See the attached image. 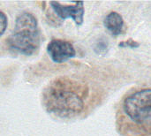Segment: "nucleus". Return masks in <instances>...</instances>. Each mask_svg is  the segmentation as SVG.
Returning a JSON list of instances; mask_svg holds the SVG:
<instances>
[{"label": "nucleus", "mask_w": 151, "mask_h": 136, "mask_svg": "<svg viewBox=\"0 0 151 136\" xmlns=\"http://www.w3.org/2000/svg\"><path fill=\"white\" fill-rule=\"evenodd\" d=\"M7 45L10 51L24 56L36 53L41 44V33L37 19L30 12L19 14L15 21L14 28L8 37Z\"/></svg>", "instance_id": "3"}, {"label": "nucleus", "mask_w": 151, "mask_h": 136, "mask_svg": "<svg viewBox=\"0 0 151 136\" xmlns=\"http://www.w3.org/2000/svg\"><path fill=\"white\" fill-rule=\"evenodd\" d=\"M47 52L55 63H63L76 55L73 45L66 41L53 39L47 45Z\"/></svg>", "instance_id": "4"}, {"label": "nucleus", "mask_w": 151, "mask_h": 136, "mask_svg": "<svg viewBox=\"0 0 151 136\" xmlns=\"http://www.w3.org/2000/svg\"><path fill=\"white\" fill-rule=\"evenodd\" d=\"M104 24L112 35L118 36L119 35L121 34L123 30L124 20L122 17L120 16V14H119L118 12H112L106 16L104 21Z\"/></svg>", "instance_id": "6"}, {"label": "nucleus", "mask_w": 151, "mask_h": 136, "mask_svg": "<svg viewBox=\"0 0 151 136\" xmlns=\"http://www.w3.org/2000/svg\"><path fill=\"white\" fill-rule=\"evenodd\" d=\"M139 43L135 41H134L133 39H129L126 42H122L119 43V47L121 48H132V49H134V48H138L139 47Z\"/></svg>", "instance_id": "8"}, {"label": "nucleus", "mask_w": 151, "mask_h": 136, "mask_svg": "<svg viewBox=\"0 0 151 136\" xmlns=\"http://www.w3.org/2000/svg\"><path fill=\"white\" fill-rule=\"evenodd\" d=\"M55 13L60 17L62 19L68 18L73 19L75 23L80 26L83 23L84 16V3L83 2H75L73 5H65L59 2H50V3Z\"/></svg>", "instance_id": "5"}, {"label": "nucleus", "mask_w": 151, "mask_h": 136, "mask_svg": "<svg viewBox=\"0 0 151 136\" xmlns=\"http://www.w3.org/2000/svg\"><path fill=\"white\" fill-rule=\"evenodd\" d=\"M116 127L122 136H151V88H140L121 100Z\"/></svg>", "instance_id": "1"}, {"label": "nucleus", "mask_w": 151, "mask_h": 136, "mask_svg": "<svg viewBox=\"0 0 151 136\" xmlns=\"http://www.w3.org/2000/svg\"><path fill=\"white\" fill-rule=\"evenodd\" d=\"M7 25H8L7 17L2 11H0V37L5 32V30L7 28Z\"/></svg>", "instance_id": "7"}, {"label": "nucleus", "mask_w": 151, "mask_h": 136, "mask_svg": "<svg viewBox=\"0 0 151 136\" xmlns=\"http://www.w3.org/2000/svg\"><path fill=\"white\" fill-rule=\"evenodd\" d=\"M88 87L68 77L52 81L42 93V104L48 112L60 118L79 115L85 107Z\"/></svg>", "instance_id": "2"}]
</instances>
